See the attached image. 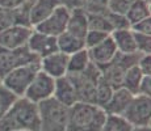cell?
Here are the masks:
<instances>
[{"label": "cell", "instance_id": "cell-1", "mask_svg": "<svg viewBox=\"0 0 151 131\" xmlns=\"http://www.w3.org/2000/svg\"><path fill=\"white\" fill-rule=\"evenodd\" d=\"M38 105L17 97L4 115L0 118V131H38Z\"/></svg>", "mask_w": 151, "mask_h": 131}, {"label": "cell", "instance_id": "cell-2", "mask_svg": "<svg viewBox=\"0 0 151 131\" xmlns=\"http://www.w3.org/2000/svg\"><path fill=\"white\" fill-rule=\"evenodd\" d=\"M105 118L103 107L78 101L68 107L66 131H101Z\"/></svg>", "mask_w": 151, "mask_h": 131}, {"label": "cell", "instance_id": "cell-3", "mask_svg": "<svg viewBox=\"0 0 151 131\" xmlns=\"http://www.w3.org/2000/svg\"><path fill=\"white\" fill-rule=\"evenodd\" d=\"M40 113L38 131H66L68 107L59 104L54 97L37 104Z\"/></svg>", "mask_w": 151, "mask_h": 131}, {"label": "cell", "instance_id": "cell-4", "mask_svg": "<svg viewBox=\"0 0 151 131\" xmlns=\"http://www.w3.org/2000/svg\"><path fill=\"white\" fill-rule=\"evenodd\" d=\"M67 77L74 84L79 102H95V91L101 77V71L96 64L91 62L84 71L79 74H67Z\"/></svg>", "mask_w": 151, "mask_h": 131}, {"label": "cell", "instance_id": "cell-5", "mask_svg": "<svg viewBox=\"0 0 151 131\" xmlns=\"http://www.w3.org/2000/svg\"><path fill=\"white\" fill-rule=\"evenodd\" d=\"M40 60L34 63L17 67L8 72L4 77L1 79V85L7 88L9 92H12L17 97H22L25 91L29 87L30 81L36 76V74L40 71Z\"/></svg>", "mask_w": 151, "mask_h": 131}, {"label": "cell", "instance_id": "cell-6", "mask_svg": "<svg viewBox=\"0 0 151 131\" xmlns=\"http://www.w3.org/2000/svg\"><path fill=\"white\" fill-rule=\"evenodd\" d=\"M38 60L40 58H37L29 50L28 46L12 49V50L0 47V79H3L8 72H11L17 67L38 62Z\"/></svg>", "mask_w": 151, "mask_h": 131}, {"label": "cell", "instance_id": "cell-7", "mask_svg": "<svg viewBox=\"0 0 151 131\" xmlns=\"http://www.w3.org/2000/svg\"><path fill=\"white\" fill-rule=\"evenodd\" d=\"M122 117L132 126H150L151 100L149 96L135 94L122 113Z\"/></svg>", "mask_w": 151, "mask_h": 131}, {"label": "cell", "instance_id": "cell-8", "mask_svg": "<svg viewBox=\"0 0 151 131\" xmlns=\"http://www.w3.org/2000/svg\"><path fill=\"white\" fill-rule=\"evenodd\" d=\"M54 87H55V79L49 76L43 71L40 69L30 81L29 87L25 91L24 96L27 100L32 101L34 104H38L41 101H45L47 98L53 97L54 93Z\"/></svg>", "mask_w": 151, "mask_h": 131}, {"label": "cell", "instance_id": "cell-9", "mask_svg": "<svg viewBox=\"0 0 151 131\" xmlns=\"http://www.w3.org/2000/svg\"><path fill=\"white\" fill-rule=\"evenodd\" d=\"M68 17H70V9L60 4L53 11V13L50 16H47L43 21H41L40 24L33 26V28L37 31H41V33L49 34V36L53 37H58L63 31H66Z\"/></svg>", "mask_w": 151, "mask_h": 131}, {"label": "cell", "instance_id": "cell-10", "mask_svg": "<svg viewBox=\"0 0 151 131\" xmlns=\"http://www.w3.org/2000/svg\"><path fill=\"white\" fill-rule=\"evenodd\" d=\"M33 29L29 26L13 25L0 31V47L4 49H19L27 46Z\"/></svg>", "mask_w": 151, "mask_h": 131}, {"label": "cell", "instance_id": "cell-11", "mask_svg": "<svg viewBox=\"0 0 151 131\" xmlns=\"http://www.w3.org/2000/svg\"><path fill=\"white\" fill-rule=\"evenodd\" d=\"M27 46L29 50L33 52L37 58H40V59L58 51L57 37L41 33V31H37L34 29L32 31L30 37H29Z\"/></svg>", "mask_w": 151, "mask_h": 131}, {"label": "cell", "instance_id": "cell-12", "mask_svg": "<svg viewBox=\"0 0 151 131\" xmlns=\"http://www.w3.org/2000/svg\"><path fill=\"white\" fill-rule=\"evenodd\" d=\"M67 64H68V55L65 52H53V54L43 57L40 59V68L45 74L53 79H59L67 75Z\"/></svg>", "mask_w": 151, "mask_h": 131}, {"label": "cell", "instance_id": "cell-13", "mask_svg": "<svg viewBox=\"0 0 151 131\" xmlns=\"http://www.w3.org/2000/svg\"><path fill=\"white\" fill-rule=\"evenodd\" d=\"M87 50H88L91 62L93 64H96L100 69L103 67H105L106 64H109L113 60V58L116 57V54H117V47H116L110 34L104 41H101L99 45L93 46L91 49H87Z\"/></svg>", "mask_w": 151, "mask_h": 131}, {"label": "cell", "instance_id": "cell-14", "mask_svg": "<svg viewBox=\"0 0 151 131\" xmlns=\"http://www.w3.org/2000/svg\"><path fill=\"white\" fill-rule=\"evenodd\" d=\"M53 97L59 104L65 105L66 107H70L75 102H78V96H76V91H75V87L71 83V80L67 77V75L59 79H55Z\"/></svg>", "mask_w": 151, "mask_h": 131}, {"label": "cell", "instance_id": "cell-15", "mask_svg": "<svg viewBox=\"0 0 151 131\" xmlns=\"http://www.w3.org/2000/svg\"><path fill=\"white\" fill-rule=\"evenodd\" d=\"M88 14L82 7L70 9V17L67 22L66 31L70 34L78 37L80 39L86 38V34L88 33Z\"/></svg>", "mask_w": 151, "mask_h": 131}, {"label": "cell", "instance_id": "cell-16", "mask_svg": "<svg viewBox=\"0 0 151 131\" xmlns=\"http://www.w3.org/2000/svg\"><path fill=\"white\" fill-rule=\"evenodd\" d=\"M133 96L129 91H126L125 88H118L114 89L110 96L109 101L106 105L103 107L104 112L106 114H114V115H121L125 112V109L127 107V105L130 104Z\"/></svg>", "mask_w": 151, "mask_h": 131}, {"label": "cell", "instance_id": "cell-17", "mask_svg": "<svg viewBox=\"0 0 151 131\" xmlns=\"http://www.w3.org/2000/svg\"><path fill=\"white\" fill-rule=\"evenodd\" d=\"M60 5L59 0H34L29 13V22L30 26H36L41 21L50 16L55 8Z\"/></svg>", "mask_w": 151, "mask_h": 131}, {"label": "cell", "instance_id": "cell-18", "mask_svg": "<svg viewBox=\"0 0 151 131\" xmlns=\"http://www.w3.org/2000/svg\"><path fill=\"white\" fill-rule=\"evenodd\" d=\"M113 42H114L117 51L125 52V54H133V52H138L135 47V41H134V33L130 28L126 29H117L110 33Z\"/></svg>", "mask_w": 151, "mask_h": 131}, {"label": "cell", "instance_id": "cell-19", "mask_svg": "<svg viewBox=\"0 0 151 131\" xmlns=\"http://www.w3.org/2000/svg\"><path fill=\"white\" fill-rule=\"evenodd\" d=\"M57 45H58V51L65 52L66 55H71L74 52L86 49L84 45V39H80L78 37L70 34L68 31H63L60 36L57 37Z\"/></svg>", "mask_w": 151, "mask_h": 131}, {"label": "cell", "instance_id": "cell-20", "mask_svg": "<svg viewBox=\"0 0 151 131\" xmlns=\"http://www.w3.org/2000/svg\"><path fill=\"white\" fill-rule=\"evenodd\" d=\"M125 17L127 19L130 26L150 17V3L146 0H134L130 5L129 11L125 14Z\"/></svg>", "mask_w": 151, "mask_h": 131}, {"label": "cell", "instance_id": "cell-21", "mask_svg": "<svg viewBox=\"0 0 151 131\" xmlns=\"http://www.w3.org/2000/svg\"><path fill=\"white\" fill-rule=\"evenodd\" d=\"M91 63L87 49L74 52V54L68 55V64H67V74H79L84 71Z\"/></svg>", "mask_w": 151, "mask_h": 131}, {"label": "cell", "instance_id": "cell-22", "mask_svg": "<svg viewBox=\"0 0 151 131\" xmlns=\"http://www.w3.org/2000/svg\"><path fill=\"white\" fill-rule=\"evenodd\" d=\"M143 74L139 69V67L135 64L133 67H130L129 69L125 71L124 75V80H122V88H125L126 91H129L132 94H138V88H139V83H141Z\"/></svg>", "mask_w": 151, "mask_h": 131}, {"label": "cell", "instance_id": "cell-23", "mask_svg": "<svg viewBox=\"0 0 151 131\" xmlns=\"http://www.w3.org/2000/svg\"><path fill=\"white\" fill-rule=\"evenodd\" d=\"M108 11V9H106ZM106 11L103 13H93L88 14V29L89 30H99V31H105V33H112L113 28L109 22Z\"/></svg>", "mask_w": 151, "mask_h": 131}, {"label": "cell", "instance_id": "cell-24", "mask_svg": "<svg viewBox=\"0 0 151 131\" xmlns=\"http://www.w3.org/2000/svg\"><path fill=\"white\" fill-rule=\"evenodd\" d=\"M133 126L125 119L122 115L106 114L101 131H132Z\"/></svg>", "mask_w": 151, "mask_h": 131}, {"label": "cell", "instance_id": "cell-25", "mask_svg": "<svg viewBox=\"0 0 151 131\" xmlns=\"http://www.w3.org/2000/svg\"><path fill=\"white\" fill-rule=\"evenodd\" d=\"M13 25H21L17 8L0 7V31Z\"/></svg>", "mask_w": 151, "mask_h": 131}, {"label": "cell", "instance_id": "cell-26", "mask_svg": "<svg viewBox=\"0 0 151 131\" xmlns=\"http://www.w3.org/2000/svg\"><path fill=\"white\" fill-rule=\"evenodd\" d=\"M113 93V88L104 80L103 77H100L97 85H96V91H95V105L100 107H104L106 105V102L109 101L110 96Z\"/></svg>", "mask_w": 151, "mask_h": 131}, {"label": "cell", "instance_id": "cell-27", "mask_svg": "<svg viewBox=\"0 0 151 131\" xmlns=\"http://www.w3.org/2000/svg\"><path fill=\"white\" fill-rule=\"evenodd\" d=\"M16 98H17V96H14L12 92H9L3 85L0 87V118L7 113V110L16 101Z\"/></svg>", "mask_w": 151, "mask_h": 131}, {"label": "cell", "instance_id": "cell-28", "mask_svg": "<svg viewBox=\"0 0 151 131\" xmlns=\"http://www.w3.org/2000/svg\"><path fill=\"white\" fill-rule=\"evenodd\" d=\"M109 0H86L83 4V9L88 14L103 13L108 9Z\"/></svg>", "mask_w": 151, "mask_h": 131}, {"label": "cell", "instance_id": "cell-29", "mask_svg": "<svg viewBox=\"0 0 151 131\" xmlns=\"http://www.w3.org/2000/svg\"><path fill=\"white\" fill-rule=\"evenodd\" d=\"M134 33V41H135V47L137 51L141 54H150L151 52V37L150 34H143V33Z\"/></svg>", "mask_w": 151, "mask_h": 131}, {"label": "cell", "instance_id": "cell-30", "mask_svg": "<svg viewBox=\"0 0 151 131\" xmlns=\"http://www.w3.org/2000/svg\"><path fill=\"white\" fill-rule=\"evenodd\" d=\"M108 36H109V33H105V31L88 30V33L86 34V38H84L86 49H91V47H93V46L99 45L101 41H104Z\"/></svg>", "mask_w": 151, "mask_h": 131}, {"label": "cell", "instance_id": "cell-31", "mask_svg": "<svg viewBox=\"0 0 151 131\" xmlns=\"http://www.w3.org/2000/svg\"><path fill=\"white\" fill-rule=\"evenodd\" d=\"M133 1L134 0H109L108 11H110L113 13L121 14V16H125Z\"/></svg>", "mask_w": 151, "mask_h": 131}, {"label": "cell", "instance_id": "cell-32", "mask_svg": "<svg viewBox=\"0 0 151 131\" xmlns=\"http://www.w3.org/2000/svg\"><path fill=\"white\" fill-rule=\"evenodd\" d=\"M106 14H108L109 22H110V25H112L113 30L130 28L129 21H127V19L125 16H121V14H117V13H113V12H110V11H106Z\"/></svg>", "mask_w": 151, "mask_h": 131}, {"label": "cell", "instance_id": "cell-33", "mask_svg": "<svg viewBox=\"0 0 151 131\" xmlns=\"http://www.w3.org/2000/svg\"><path fill=\"white\" fill-rule=\"evenodd\" d=\"M133 31H137V33H143V34H150L151 33V19L147 17V19L142 20V21H138L137 24L130 26Z\"/></svg>", "mask_w": 151, "mask_h": 131}, {"label": "cell", "instance_id": "cell-34", "mask_svg": "<svg viewBox=\"0 0 151 131\" xmlns=\"http://www.w3.org/2000/svg\"><path fill=\"white\" fill-rule=\"evenodd\" d=\"M137 66L143 75H151V57L150 54H142Z\"/></svg>", "mask_w": 151, "mask_h": 131}, {"label": "cell", "instance_id": "cell-35", "mask_svg": "<svg viewBox=\"0 0 151 131\" xmlns=\"http://www.w3.org/2000/svg\"><path fill=\"white\" fill-rule=\"evenodd\" d=\"M150 92H151V76L150 75H143L141 83H139L138 94L149 96L150 97Z\"/></svg>", "mask_w": 151, "mask_h": 131}, {"label": "cell", "instance_id": "cell-36", "mask_svg": "<svg viewBox=\"0 0 151 131\" xmlns=\"http://www.w3.org/2000/svg\"><path fill=\"white\" fill-rule=\"evenodd\" d=\"M28 0H0V7L5 8H17L21 4H24Z\"/></svg>", "mask_w": 151, "mask_h": 131}, {"label": "cell", "instance_id": "cell-37", "mask_svg": "<svg viewBox=\"0 0 151 131\" xmlns=\"http://www.w3.org/2000/svg\"><path fill=\"white\" fill-rule=\"evenodd\" d=\"M60 4L67 7L68 9H72V8H78V0H59Z\"/></svg>", "mask_w": 151, "mask_h": 131}, {"label": "cell", "instance_id": "cell-38", "mask_svg": "<svg viewBox=\"0 0 151 131\" xmlns=\"http://www.w3.org/2000/svg\"><path fill=\"white\" fill-rule=\"evenodd\" d=\"M132 131H150V126H133Z\"/></svg>", "mask_w": 151, "mask_h": 131}, {"label": "cell", "instance_id": "cell-39", "mask_svg": "<svg viewBox=\"0 0 151 131\" xmlns=\"http://www.w3.org/2000/svg\"><path fill=\"white\" fill-rule=\"evenodd\" d=\"M84 1H86V0H78V7H83Z\"/></svg>", "mask_w": 151, "mask_h": 131}, {"label": "cell", "instance_id": "cell-40", "mask_svg": "<svg viewBox=\"0 0 151 131\" xmlns=\"http://www.w3.org/2000/svg\"><path fill=\"white\" fill-rule=\"evenodd\" d=\"M0 87H1V79H0Z\"/></svg>", "mask_w": 151, "mask_h": 131}]
</instances>
